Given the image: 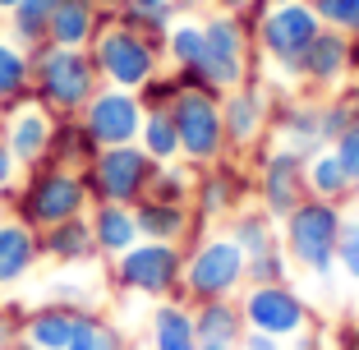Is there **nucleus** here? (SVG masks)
Listing matches in <instances>:
<instances>
[{
	"instance_id": "obj_1",
	"label": "nucleus",
	"mask_w": 359,
	"mask_h": 350,
	"mask_svg": "<svg viewBox=\"0 0 359 350\" xmlns=\"http://www.w3.org/2000/svg\"><path fill=\"white\" fill-rule=\"evenodd\" d=\"M93 208V194H88L83 170L55 166L42 161L19 175V184L10 189V217H19L32 231H46L55 222H69V217H83Z\"/></svg>"
},
{
	"instance_id": "obj_2",
	"label": "nucleus",
	"mask_w": 359,
	"mask_h": 350,
	"mask_svg": "<svg viewBox=\"0 0 359 350\" xmlns=\"http://www.w3.org/2000/svg\"><path fill=\"white\" fill-rule=\"evenodd\" d=\"M346 226V208L327 198H304L281 217V249L285 258L304 272H313L318 281H332L337 272V240Z\"/></svg>"
},
{
	"instance_id": "obj_3",
	"label": "nucleus",
	"mask_w": 359,
	"mask_h": 350,
	"mask_svg": "<svg viewBox=\"0 0 359 350\" xmlns=\"http://www.w3.org/2000/svg\"><path fill=\"white\" fill-rule=\"evenodd\" d=\"M102 88V74L88 51L74 46H32V97L51 116H79Z\"/></svg>"
},
{
	"instance_id": "obj_4",
	"label": "nucleus",
	"mask_w": 359,
	"mask_h": 350,
	"mask_svg": "<svg viewBox=\"0 0 359 350\" xmlns=\"http://www.w3.org/2000/svg\"><path fill=\"white\" fill-rule=\"evenodd\" d=\"M254 14V51L285 83H299V60H304L309 42L323 32V19L313 14V5L309 0H276V5H258Z\"/></svg>"
},
{
	"instance_id": "obj_5",
	"label": "nucleus",
	"mask_w": 359,
	"mask_h": 350,
	"mask_svg": "<svg viewBox=\"0 0 359 350\" xmlns=\"http://www.w3.org/2000/svg\"><path fill=\"white\" fill-rule=\"evenodd\" d=\"M111 281L134 299H184V244L138 240L120 258H111ZM189 304V299H184Z\"/></svg>"
},
{
	"instance_id": "obj_6",
	"label": "nucleus",
	"mask_w": 359,
	"mask_h": 350,
	"mask_svg": "<svg viewBox=\"0 0 359 350\" xmlns=\"http://www.w3.org/2000/svg\"><path fill=\"white\" fill-rule=\"evenodd\" d=\"M249 286V258L231 235H203V240L184 244V299L203 304V299H231Z\"/></svg>"
},
{
	"instance_id": "obj_7",
	"label": "nucleus",
	"mask_w": 359,
	"mask_h": 350,
	"mask_svg": "<svg viewBox=\"0 0 359 350\" xmlns=\"http://www.w3.org/2000/svg\"><path fill=\"white\" fill-rule=\"evenodd\" d=\"M88 55H93L102 83L129 88V93H138V88H143L161 65H166L161 42H152V37H143V32L125 28V23H106V28L93 37Z\"/></svg>"
},
{
	"instance_id": "obj_8",
	"label": "nucleus",
	"mask_w": 359,
	"mask_h": 350,
	"mask_svg": "<svg viewBox=\"0 0 359 350\" xmlns=\"http://www.w3.org/2000/svg\"><path fill=\"white\" fill-rule=\"evenodd\" d=\"M170 120L180 129V157L189 166H217L226 152V125H222V97L203 93V88H180L170 102Z\"/></svg>"
},
{
	"instance_id": "obj_9",
	"label": "nucleus",
	"mask_w": 359,
	"mask_h": 350,
	"mask_svg": "<svg viewBox=\"0 0 359 350\" xmlns=\"http://www.w3.org/2000/svg\"><path fill=\"white\" fill-rule=\"evenodd\" d=\"M152 175H157V161L138 148V143L97 148V157L83 166V180H88L93 203H125V208H134V203L148 198Z\"/></svg>"
},
{
	"instance_id": "obj_10",
	"label": "nucleus",
	"mask_w": 359,
	"mask_h": 350,
	"mask_svg": "<svg viewBox=\"0 0 359 350\" xmlns=\"http://www.w3.org/2000/svg\"><path fill=\"white\" fill-rule=\"evenodd\" d=\"M240 314H244V328L281 337V341H299L309 332V304L290 281L244 286L240 290Z\"/></svg>"
},
{
	"instance_id": "obj_11",
	"label": "nucleus",
	"mask_w": 359,
	"mask_h": 350,
	"mask_svg": "<svg viewBox=\"0 0 359 350\" xmlns=\"http://www.w3.org/2000/svg\"><path fill=\"white\" fill-rule=\"evenodd\" d=\"M272 93H267L258 79H249V83L231 88V93L222 97V125H226V152L231 157H249L254 148H263L267 138V125H272Z\"/></svg>"
},
{
	"instance_id": "obj_12",
	"label": "nucleus",
	"mask_w": 359,
	"mask_h": 350,
	"mask_svg": "<svg viewBox=\"0 0 359 350\" xmlns=\"http://www.w3.org/2000/svg\"><path fill=\"white\" fill-rule=\"evenodd\" d=\"M79 120H83L88 138H93L97 148H125V143H138L143 102H138V93H129V88L102 83L93 93V102L79 111Z\"/></svg>"
},
{
	"instance_id": "obj_13",
	"label": "nucleus",
	"mask_w": 359,
	"mask_h": 350,
	"mask_svg": "<svg viewBox=\"0 0 359 350\" xmlns=\"http://www.w3.org/2000/svg\"><path fill=\"white\" fill-rule=\"evenodd\" d=\"M244 166H258V208H267V213L281 222L295 203L309 198L304 189V161L290 157V152L281 148H254L249 157H244Z\"/></svg>"
},
{
	"instance_id": "obj_14",
	"label": "nucleus",
	"mask_w": 359,
	"mask_h": 350,
	"mask_svg": "<svg viewBox=\"0 0 359 350\" xmlns=\"http://www.w3.org/2000/svg\"><path fill=\"white\" fill-rule=\"evenodd\" d=\"M272 148L290 152V157L309 161L313 152H323V102L318 97H290L272 111V125H267Z\"/></svg>"
},
{
	"instance_id": "obj_15",
	"label": "nucleus",
	"mask_w": 359,
	"mask_h": 350,
	"mask_svg": "<svg viewBox=\"0 0 359 350\" xmlns=\"http://www.w3.org/2000/svg\"><path fill=\"white\" fill-rule=\"evenodd\" d=\"M254 189V180H249V166H244L240 157H222L217 166H203L198 180H194V217H203V222H212V217H231L240 213L244 194Z\"/></svg>"
},
{
	"instance_id": "obj_16",
	"label": "nucleus",
	"mask_w": 359,
	"mask_h": 350,
	"mask_svg": "<svg viewBox=\"0 0 359 350\" xmlns=\"http://www.w3.org/2000/svg\"><path fill=\"white\" fill-rule=\"evenodd\" d=\"M299 83L313 97H332L350 83V32L323 28L299 60Z\"/></svg>"
},
{
	"instance_id": "obj_17",
	"label": "nucleus",
	"mask_w": 359,
	"mask_h": 350,
	"mask_svg": "<svg viewBox=\"0 0 359 350\" xmlns=\"http://www.w3.org/2000/svg\"><path fill=\"white\" fill-rule=\"evenodd\" d=\"M0 129H5V138H10L14 161H19L23 170H32V166H42V161H46L55 116L37 102V97H28V102H19V107L0 111Z\"/></svg>"
},
{
	"instance_id": "obj_18",
	"label": "nucleus",
	"mask_w": 359,
	"mask_h": 350,
	"mask_svg": "<svg viewBox=\"0 0 359 350\" xmlns=\"http://www.w3.org/2000/svg\"><path fill=\"white\" fill-rule=\"evenodd\" d=\"M116 23V10H102L97 0H55V14H51V46H74V51H88L93 37Z\"/></svg>"
},
{
	"instance_id": "obj_19",
	"label": "nucleus",
	"mask_w": 359,
	"mask_h": 350,
	"mask_svg": "<svg viewBox=\"0 0 359 350\" xmlns=\"http://www.w3.org/2000/svg\"><path fill=\"white\" fill-rule=\"evenodd\" d=\"M37 263H42V235L19 217H5L0 222V290L19 286Z\"/></svg>"
},
{
	"instance_id": "obj_20",
	"label": "nucleus",
	"mask_w": 359,
	"mask_h": 350,
	"mask_svg": "<svg viewBox=\"0 0 359 350\" xmlns=\"http://www.w3.org/2000/svg\"><path fill=\"white\" fill-rule=\"evenodd\" d=\"M88 226H93V240H97V258H106V263L143 240L134 208H125V203H93L88 208Z\"/></svg>"
},
{
	"instance_id": "obj_21",
	"label": "nucleus",
	"mask_w": 359,
	"mask_h": 350,
	"mask_svg": "<svg viewBox=\"0 0 359 350\" xmlns=\"http://www.w3.org/2000/svg\"><path fill=\"white\" fill-rule=\"evenodd\" d=\"M37 235H42V258H51L60 267H79L88 258H97V240H93V226H88V213L69 217V222H55Z\"/></svg>"
},
{
	"instance_id": "obj_22",
	"label": "nucleus",
	"mask_w": 359,
	"mask_h": 350,
	"mask_svg": "<svg viewBox=\"0 0 359 350\" xmlns=\"http://www.w3.org/2000/svg\"><path fill=\"white\" fill-rule=\"evenodd\" d=\"M254 10L244 14H226V10H212L203 19V37H208V51L212 55H231V60H249L254 55Z\"/></svg>"
},
{
	"instance_id": "obj_23",
	"label": "nucleus",
	"mask_w": 359,
	"mask_h": 350,
	"mask_svg": "<svg viewBox=\"0 0 359 350\" xmlns=\"http://www.w3.org/2000/svg\"><path fill=\"white\" fill-rule=\"evenodd\" d=\"M134 217H138V235H143V240L189 244V226H194V208L189 203L143 198V203H134Z\"/></svg>"
},
{
	"instance_id": "obj_24",
	"label": "nucleus",
	"mask_w": 359,
	"mask_h": 350,
	"mask_svg": "<svg viewBox=\"0 0 359 350\" xmlns=\"http://www.w3.org/2000/svg\"><path fill=\"white\" fill-rule=\"evenodd\" d=\"M148 341L152 350H198L194 309L184 299H157V309L148 318Z\"/></svg>"
},
{
	"instance_id": "obj_25",
	"label": "nucleus",
	"mask_w": 359,
	"mask_h": 350,
	"mask_svg": "<svg viewBox=\"0 0 359 350\" xmlns=\"http://www.w3.org/2000/svg\"><path fill=\"white\" fill-rule=\"evenodd\" d=\"M74 318H79V309H65V304H37L23 314V328L19 337L28 341L32 350H65L69 346V337H74Z\"/></svg>"
},
{
	"instance_id": "obj_26",
	"label": "nucleus",
	"mask_w": 359,
	"mask_h": 350,
	"mask_svg": "<svg viewBox=\"0 0 359 350\" xmlns=\"http://www.w3.org/2000/svg\"><path fill=\"white\" fill-rule=\"evenodd\" d=\"M226 235L244 249V258L281 249V222H276L267 208H240V213H231L226 217Z\"/></svg>"
},
{
	"instance_id": "obj_27",
	"label": "nucleus",
	"mask_w": 359,
	"mask_h": 350,
	"mask_svg": "<svg viewBox=\"0 0 359 350\" xmlns=\"http://www.w3.org/2000/svg\"><path fill=\"white\" fill-rule=\"evenodd\" d=\"M194 309V328H198V341H212V346H240L244 337V314H240V295L231 299H203Z\"/></svg>"
},
{
	"instance_id": "obj_28",
	"label": "nucleus",
	"mask_w": 359,
	"mask_h": 350,
	"mask_svg": "<svg viewBox=\"0 0 359 350\" xmlns=\"http://www.w3.org/2000/svg\"><path fill=\"white\" fill-rule=\"evenodd\" d=\"M32 97V51L19 46L10 32H0V111Z\"/></svg>"
},
{
	"instance_id": "obj_29",
	"label": "nucleus",
	"mask_w": 359,
	"mask_h": 350,
	"mask_svg": "<svg viewBox=\"0 0 359 350\" xmlns=\"http://www.w3.org/2000/svg\"><path fill=\"white\" fill-rule=\"evenodd\" d=\"M304 189H309V198H327V203H341V208H346L355 180L346 175V166H341L337 152L323 148V152H313V157L304 161Z\"/></svg>"
},
{
	"instance_id": "obj_30",
	"label": "nucleus",
	"mask_w": 359,
	"mask_h": 350,
	"mask_svg": "<svg viewBox=\"0 0 359 350\" xmlns=\"http://www.w3.org/2000/svg\"><path fill=\"white\" fill-rule=\"evenodd\" d=\"M93 157H97V143L88 138L83 120H79V116H55L46 161H55V166H69V170H83Z\"/></svg>"
},
{
	"instance_id": "obj_31",
	"label": "nucleus",
	"mask_w": 359,
	"mask_h": 350,
	"mask_svg": "<svg viewBox=\"0 0 359 350\" xmlns=\"http://www.w3.org/2000/svg\"><path fill=\"white\" fill-rule=\"evenodd\" d=\"M203 51H208L203 19H194V14H175V23H170V32H166V42H161L166 65H170V69H189V65L203 60Z\"/></svg>"
},
{
	"instance_id": "obj_32",
	"label": "nucleus",
	"mask_w": 359,
	"mask_h": 350,
	"mask_svg": "<svg viewBox=\"0 0 359 350\" xmlns=\"http://www.w3.org/2000/svg\"><path fill=\"white\" fill-rule=\"evenodd\" d=\"M51 14H55V0H19L10 14H5V23H10V37L19 46H46V37H51Z\"/></svg>"
},
{
	"instance_id": "obj_33",
	"label": "nucleus",
	"mask_w": 359,
	"mask_h": 350,
	"mask_svg": "<svg viewBox=\"0 0 359 350\" xmlns=\"http://www.w3.org/2000/svg\"><path fill=\"white\" fill-rule=\"evenodd\" d=\"M65 350H129V341H125V332H120L111 318H102L97 309H79L74 337H69Z\"/></svg>"
},
{
	"instance_id": "obj_34",
	"label": "nucleus",
	"mask_w": 359,
	"mask_h": 350,
	"mask_svg": "<svg viewBox=\"0 0 359 350\" xmlns=\"http://www.w3.org/2000/svg\"><path fill=\"white\" fill-rule=\"evenodd\" d=\"M138 148L148 152L157 166H166V161H180V129H175V120H170V111H143Z\"/></svg>"
},
{
	"instance_id": "obj_35",
	"label": "nucleus",
	"mask_w": 359,
	"mask_h": 350,
	"mask_svg": "<svg viewBox=\"0 0 359 350\" xmlns=\"http://www.w3.org/2000/svg\"><path fill=\"white\" fill-rule=\"evenodd\" d=\"M194 180H198V166H189V161H166V166H157V175H152V189L148 198H161V203H194Z\"/></svg>"
},
{
	"instance_id": "obj_36",
	"label": "nucleus",
	"mask_w": 359,
	"mask_h": 350,
	"mask_svg": "<svg viewBox=\"0 0 359 350\" xmlns=\"http://www.w3.org/2000/svg\"><path fill=\"white\" fill-rule=\"evenodd\" d=\"M175 5H161V10H138V5H120L116 10V23H125V28L143 32V37H152V42H166L170 23H175Z\"/></svg>"
},
{
	"instance_id": "obj_37",
	"label": "nucleus",
	"mask_w": 359,
	"mask_h": 350,
	"mask_svg": "<svg viewBox=\"0 0 359 350\" xmlns=\"http://www.w3.org/2000/svg\"><path fill=\"white\" fill-rule=\"evenodd\" d=\"M175 97H180V74H175V69H157L148 83L138 88L143 111H170V102H175Z\"/></svg>"
},
{
	"instance_id": "obj_38",
	"label": "nucleus",
	"mask_w": 359,
	"mask_h": 350,
	"mask_svg": "<svg viewBox=\"0 0 359 350\" xmlns=\"http://www.w3.org/2000/svg\"><path fill=\"white\" fill-rule=\"evenodd\" d=\"M337 267L346 272V281H355V286H359V217H355V213H346V226H341Z\"/></svg>"
},
{
	"instance_id": "obj_39",
	"label": "nucleus",
	"mask_w": 359,
	"mask_h": 350,
	"mask_svg": "<svg viewBox=\"0 0 359 350\" xmlns=\"http://www.w3.org/2000/svg\"><path fill=\"white\" fill-rule=\"evenodd\" d=\"M350 125H355V111H350L346 93H341V97L332 93L327 102H323V143H327V148H332V143H337V138L346 134Z\"/></svg>"
},
{
	"instance_id": "obj_40",
	"label": "nucleus",
	"mask_w": 359,
	"mask_h": 350,
	"mask_svg": "<svg viewBox=\"0 0 359 350\" xmlns=\"http://www.w3.org/2000/svg\"><path fill=\"white\" fill-rule=\"evenodd\" d=\"M267 281H290V258H285V249L249 258V286H267Z\"/></svg>"
},
{
	"instance_id": "obj_41",
	"label": "nucleus",
	"mask_w": 359,
	"mask_h": 350,
	"mask_svg": "<svg viewBox=\"0 0 359 350\" xmlns=\"http://www.w3.org/2000/svg\"><path fill=\"white\" fill-rule=\"evenodd\" d=\"M309 5L323 19V28H341V32H350V23L359 14V0H309Z\"/></svg>"
},
{
	"instance_id": "obj_42",
	"label": "nucleus",
	"mask_w": 359,
	"mask_h": 350,
	"mask_svg": "<svg viewBox=\"0 0 359 350\" xmlns=\"http://www.w3.org/2000/svg\"><path fill=\"white\" fill-rule=\"evenodd\" d=\"M332 152L341 157V166H346L350 180H359V120H355V125H350L346 134L337 138V143H332Z\"/></svg>"
},
{
	"instance_id": "obj_43",
	"label": "nucleus",
	"mask_w": 359,
	"mask_h": 350,
	"mask_svg": "<svg viewBox=\"0 0 359 350\" xmlns=\"http://www.w3.org/2000/svg\"><path fill=\"white\" fill-rule=\"evenodd\" d=\"M19 175H23V166L14 161V148H10V138H5V129H0V189L10 194L14 184H19Z\"/></svg>"
},
{
	"instance_id": "obj_44",
	"label": "nucleus",
	"mask_w": 359,
	"mask_h": 350,
	"mask_svg": "<svg viewBox=\"0 0 359 350\" xmlns=\"http://www.w3.org/2000/svg\"><path fill=\"white\" fill-rule=\"evenodd\" d=\"M19 328H23V314L14 304H0V350L19 341Z\"/></svg>"
},
{
	"instance_id": "obj_45",
	"label": "nucleus",
	"mask_w": 359,
	"mask_h": 350,
	"mask_svg": "<svg viewBox=\"0 0 359 350\" xmlns=\"http://www.w3.org/2000/svg\"><path fill=\"white\" fill-rule=\"evenodd\" d=\"M240 350H285V341H281V337H267V332L244 328V337H240Z\"/></svg>"
},
{
	"instance_id": "obj_46",
	"label": "nucleus",
	"mask_w": 359,
	"mask_h": 350,
	"mask_svg": "<svg viewBox=\"0 0 359 350\" xmlns=\"http://www.w3.org/2000/svg\"><path fill=\"white\" fill-rule=\"evenodd\" d=\"M212 10H226V14H244V10H254V0H212Z\"/></svg>"
},
{
	"instance_id": "obj_47",
	"label": "nucleus",
	"mask_w": 359,
	"mask_h": 350,
	"mask_svg": "<svg viewBox=\"0 0 359 350\" xmlns=\"http://www.w3.org/2000/svg\"><path fill=\"white\" fill-rule=\"evenodd\" d=\"M129 5H138V10H161V5H175V10H180V0H129Z\"/></svg>"
},
{
	"instance_id": "obj_48",
	"label": "nucleus",
	"mask_w": 359,
	"mask_h": 350,
	"mask_svg": "<svg viewBox=\"0 0 359 350\" xmlns=\"http://www.w3.org/2000/svg\"><path fill=\"white\" fill-rule=\"evenodd\" d=\"M346 102H350V111H355V120H359V79L346 88Z\"/></svg>"
},
{
	"instance_id": "obj_49",
	"label": "nucleus",
	"mask_w": 359,
	"mask_h": 350,
	"mask_svg": "<svg viewBox=\"0 0 359 350\" xmlns=\"http://www.w3.org/2000/svg\"><path fill=\"white\" fill-rule=\"evenodd\" d=\"M346 208H350V213H355V217H359V180H355V189H350V198H346Z\"/></svg>"
},
{
	"instance_id": "obj_50",
	"label": "nucleus",
	"mask_w": 359,
	"mask_h": 350,
	"mask_svg": "<svg viewBox=\"0 0 359 350\" xmlns=\"http://www.w3.org/2000/svg\"><path fill=\"white\" fill-rule=\"evenodd\" d=\"M5 217H10V194L0 189V222H5Z\"/></svg>"
},
{
	"instance_id": "obj_51",
	"label": "nucleus",
	"mask_w": 359,
	"mask_h": 350,
	"mask_svg": "<svg viewBox=\"0 0 359 350\" xmlns=\"http://www.w3.org/2000/svg\"><path fill=\"white\" fill-rule=\"evenodd\" d=\"M102 10H120V5H129V0H97Z\"/></svg>"
},
{
	"instance_id": "obj_52",
	"label": "nucleus",
	"mask_w": 359,
	"mask_h": 350,
	"mask_svg": "<svg viewBox=\"0 0 359 350\" xmlns=\"http://www.w3.org/2000/svg\"><path fill=\"white\" fill-rule=\"evenodd\" d=\"M198 350H240V346H212V341H198Z\"/></svg>"
},
{
	"instance_id": "obj_53",
	"label": "nucleus",
	"mask_w": 359,
	"mask_h": 350,
	"mask_svg": "<svg viewBox=\"0 0 359 350\" xmlns=\"http://www.w3.org/2000/svg\"><path fill=\"white\" fill-rule=\"evenodd\" d=\"M14 5H19V0H0V19H5V14H10Z\"/></svg>"
},
{
	"instance_id": "obj_54",
	"label": "nucleus",
	"mask_w": 359,
	"mask_h": 350,
	"mask_svg": "<svg viewBox=\"0 0 359 350\" xmlns=\"http://www.w3.org/2000/svg\"><path fill=\"white\" fill-rule=\"evenodd\" d=\"M5 350H32V346H28V341L19 337V341H14V346H5Z\"/></svg>"
},
{
	"instance_id": "obj_55",
	"label": "nucleus",
	"mask_w": 359,
	"mask_h": 350,
	"mask_svg": "<svg viewBox=\"0 0 359 350\" xmlns=\"http://www.w3.org/2000/svg\"><path fill=\"white\" fill-rule=\"evenodd\" d=\"M258 5H276V0H254V10H258Z\"/></svg>"
},
{
	"instance_id": "obj_56",
	"label": "nucleus",
	"mask_w": 359,
	"mask_h": 350,
	"mask_svg": "<svg viewBox=\"0 0 359 350\" xmlns=\"http://www.w3.org/2000/svg\"><path fill=\"white\" fill-rule=\"evenodd\" d=\"M355 323H359V304H355Z\"/></svg>"
}]
</instances>
